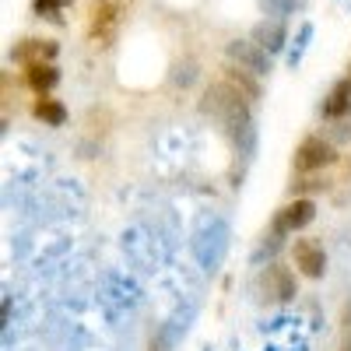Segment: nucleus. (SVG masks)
<instances>
[{
    "instance_id": "obj_3",
    "label": "nucleus",
    "mask_w": 351,
    "mask_h": 351,
    "mask_svg": "<svg viewBox=\"0 0 351 351\" xmlns=\"http://www.w3.org/2000/svg\"><path fill=\"white\" fill-rule=\"evenodd\" d=\"M260 291L271 306H285V302H291L299 295V285H295L291 267H285V263L274 260L271 267H263V274H260Z\"/></svg>"
},
{
    "instance_id": "obj_9",
    "label": "nucleus",
    "mask_w": 351,
    "mask_h": 351,
    "mask_svg": "<svg viewBox=\"0 0 351 351\" xmlns=\"http://www.w3.org/2000/svg\"><path fill=\"white\" fill-rule=\"evenodd\" d=\"M253 43L263 46L271 56L281 53V49L288 46V28H285V21H281V18H263V21L253 28Z\"/></svg>"
},
{
    "instance_id": "obj_16",
    "label": "nucleus",
    "mask_w": 351,
    "mask_h": 351,
    "mask_svg": "<svg viewBox=\"0 0 351 351\" xmlns=\"http://www.w3.org/2000/svg\"><path fill=\"white\" fill-rule=\"evenodd\" d=\"M263 8H267L271 18H281V21H285L295 8H302V0H263Z\"/></svg>"
},
{
    "instance_id": "obj_11",
    "label": "nucleus",
    "mask_w": 351,
    "mask_h": 351,
    "mask_svg": "<svg viewBox=\"0 0 351 351\" xmlns=\"http://www.w3.org/2000/svg\"><path fill=\"white\" fill-rule=\"evenodd\" d=\"M32 116H36L39 123H46V127H64V123H67L64 102H56V99H49V95H39V99H36Z\"/></svg>"
},
{
    "instance_id": "obj_10",
    "label": "nucleus",
    "mask_w": 351,
    "mask_h": 351,
    "mask_svg": "<svg viewBox=\"0 0 351 351\" xmlns=\"http://www.w3.org/2000/svg\"><path fill=\"white\" fill-rule=\"evenodd\" d=\"M324 116H327V120H334V123H341V120H348V116H351V77H341L327 92Z\"/></svg>"
},
{
    "instance_id": "obj_18",
    "label": "nucleus",
    "mask_w": 351,
    "mask_h": 351,
    "mask_svg": "<svg viewBox=\"0 0 351 351\" xmlns=\"http://www.w3.org/2000/svg\"><path fill=\"white\" fill-rule=\"evenodd\" d=\"M176 81H180V84H190L193 81V64H180V67H176Z\"/></svg>"
},
{
    "instance_id": "obj_13",
    "label": "nucleus",
    "mask_w": 351,
    "mask_h": 351,
    "mask_svg": "<svg viewBox=\"0 0 351 351\" xmlns=\"http://www.w3.org/2000/svg\"><path fill=\"white\" fill-rule=\"evenodd\" d=\"M225 81L232 84V88H239V92L253 102V99H260V84L253 81V74L250 71H243V67H236V64H228L225 67Z\"/></svg>"
},
{
    "instance_id": "obj_14",
    "label": "nucleus",
    "mask_w": 351,
    "mask_h": 351,
    "mask_svg": "<svg viewBox=\"0 0 351 351\" xmlns=\"http://www.w3.org/2000/svg\"><path fill=\"white\" fill-rule=\"evenodd\" d=\"M309 39H313V25L306 21V25L299 28V36H295V46H291V53H288V64H291V67H299V64H302V53H306Z\"/></svg>"
},
{
    "instance_id": "obj_2",
    "label": "nucleus",
    "mask_w": 351,
    "mask_h": 351,
    "mask_svg": "<svg viewBox=\"0 0 351 351\" xmlns=\"http://www.w3.org/2000/svg\"><path fill=\"white\" fill-rule=\"evenodd\" d=\"M337 162V148L334 141L327 137H306L299 148H295V158H291V169H295V176H316L324 172Z\"/></svg>"
},
{
    "instance_id": "obj_15",
    "label": "nucleus",
    "mask_w": 351,
    "mask_h": 351,
    "mask_svg": "<svg viewBox=\"0 0 351 351\" xmlns=\"http://www.w3.org/2000/svg\"><path fill=\"white\" fill-rule=\"evenodd\" d=\"M64 4H67V0H32V11H36L39 18H49V21H64V18H60Z\"/></svg>"
},
{
    "instance_id": "obj_8",
    "label": "nucleus",
    "mask_w": 351,
    "mask_h": 351,
    "mask_svg": "<svg viewBox=\"0 0 351 351\" xmlns=\"http://www.w3.org/2000/svg\"><path fill=\"white\" fill-rule=\"evenodd\" d=\"M56 53H60V46H56L53 39H21L11 49V60L28 71V67H39V64H53Z\"/></svg>"
},
{
    "instance_id": "obj_4",
    "label": "nucleus",
    "mask_w": 351,
    "mask_h": 351,
    "mask_svg": "<svg viewBox=\"0 0 351 351\" xmlns=\"http://www.w3.org/2000/svg\"><path fill=\"white\" fill-rule=\"evenodd\" d=\"M291 263H295V271L309 281H319L327 274V250L319 239L313 236H299L295 243H291Z\"/></svg>"
},
{
    "instance_id": "obj_12",
    "label": "nucleus",
    "mask_w": 351,
    "mask_h": 351,
    "mask_svg": "<svg viewBox=\"0 0 351 351\" xmlns=\"http://www.w3.org/2000/svg\"><path fill=\"white\" fill-rule=\"evenodd\" d=\"M28 84H32V92L39 95H49L56 84H60V71H56L53 64H39V67H28Z\"/></svg>"
},
{
    "instance_id": "obj_19",
    "label": "nucleus",
    "mask_w": 351,
    "mask_h": 351,
    "mask_svg": "<svg viewBox=\"0 0 351 351\" xmlns=\"http://www.w3.org/2000/svg\"><path fill=\"white\" fill-rule=\"evenodd\" d=\"M348 71H351V67H348ZM348 77H351V74H348Z\"/></svg>"
},
{
    "instance_id": "obj_5",
    "label": "nucleus",
    "mask_w": 351,
    "mask_h": 351,
    "mask_svg": "<svg viewBox=\"0 0 351 351\" xmlns=\"http://www.w3.org/2000/svg\"><path fill=\"white\" fill-rule=\"evenodd\" d=\"M313 218H316V204L309 197H295L291 204H285V208L278 211V218L271 225V236H278V239L281 236H295V232L313 225Z\"/></svg>"
},
{
    "instance_id": "obj_1",
    "label": "nucleus",
    "mask_w": 351,
    "mask_h": 351,
    "mask_svg": "<svg viewBox=\"0 0 351 351\" xmlns=\"http://www.w3.org/2000/svg\"><path fill=\"white\" fill-rule=\"evenodd\" d=\"M200 109L211 116L215 123H221V130L228 134V141L236 144L239 152H253V137H256V127H253V112H250V99L232 88L228 81H215L208 92H204V102Z\"/></svg>"
},
{
    "instance_id": "obj_17",
    "label": "nucleus",
    "mask_w": 351,
    "mask_h": 351,
    "mask_svg": "<svg viewBox=\"0 0 351 351\" xmlns=\"http://www.w3.org/2000/svg\"><path fill=\"white\" fill-rule=\"evenodd\" d=\"M341 351H351V306H344V337H341Z\"/></svg>"
},
{
    "instance_id": "obj_6",
    "label": "nucleus",
    "mask_w": 351,
    "mask_h": 351,
    "mask_svg": "<svg viewBox=\"0 0 351 351\" xmlns=\"http://www.w3.org/2000/svg\"><path fill=\"white\" fill-rule=\"evenodd\" d=\"M225 56H228V64L250 71L253 77H263V74L271 71V53L263 49V46H256L253 39H232L225 46Z\"/></svg>"
},
{
    "instance_id": "obj_7",
    "label": "nucleus",
    "mask_w": 351,
    "mask_h": 351,
    "mask_svg": "<svg viewBox=\"0 0 351 351\" xmlns=\"http://www.w3.org/2000/svg\"><path fill=\"white\" fill-rule=\"evenodd\" d=\"M116 28H120V4L116 0H95L92 4V25H88V36L95 46H112Z\"/></svg>"
}]
</instances>
